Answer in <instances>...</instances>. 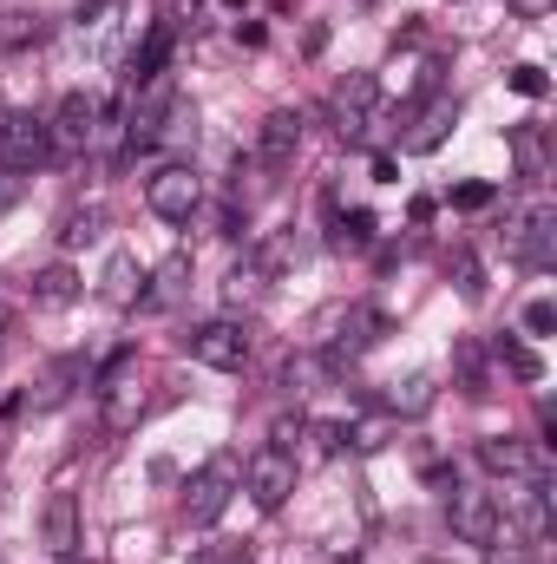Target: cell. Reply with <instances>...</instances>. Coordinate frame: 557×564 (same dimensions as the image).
I'll return each mask as SVG.
<instances>
[{
    "label": "cell",
    "mask_w": 557,
    "mask_h": 564,
    "mask_svg": "<svg viewBox=\"0 0 557 564\" xmlns=\"http://www.w3.org/2000/svg\"><path fill=\"white\" fill-rule=\"evenodd\" d=\"M256 289H263V276H256V270H237V276H230V302H250Z\"/></svg>",
    "instance_id": "cell-28"
},
{
    "label": "cell",
    "mask_w": 557,
    "mask_h": 564,
    "mask_svg": "<svg viewBox=\"0 0 557 564\" xmlns=\"http://www.w3.org/2000/svg\"><path fill=\"white\" fill-rule=\"evenodd\" d=\"M505 7H512L518 20H545V13H551V0H505Z\"/></svg>",
    "instance_id": "cell-29"
},
{
    "label": "cell",
    "mask_w": 557,
    "mask_h": 564,
    "mask_svg": "<svg viewBox=\"0 0 557 564\" xmlns=\"http://www.w3.org/2000/svg\"><path fill=\"white\" fill-rule=\"evenodd\" d=\"M243 486H250L256 512H282V506H288V492H295V453H282V446L250 453V466H243Z\"/></svg>",
    "instance_id": "cell-6"
},
{
    "label": "cell",
    "mask_w": 557,
    "mask_h": 564,
    "mask_svg": "<svg viewBox=\"0 0 557 564\" xmlns=\"http://www.w3.org/2000/svg\"><path fill=\"white\" fill-rule=\"evenodd\" d=\"M446 519H452V539H466V545H499V532H505V506L492 486H452Z\"/></svg>",
    "instance_id": "cell-1"
},
{
    "label": "cell",
    "mask_w": 557,
    "mask_h": 564,
    "mask_svg": "<svg viewBox=\"0 0 557 564\" xmlns=\"http://www.w3.org/2000/svg\"><path fill=\"white\" fill-rule=\"evenodd\" d=\"M368 237H374V210H354V217H341V224H335V243H341V250H348V243L361 250Z\"/></svg>",
    "instance_id": "cell-23"
},
{
    "label": "cell",
    "mask_w": 557,
    "mask_h": 564,
    "mask_svg": "<svg viewBox=\"0 0 557 564\" xmlns=\"http://www.w3.org/2000/svg\"><path fill=\"white\" fill-rule=\"evenodd\" d=\"M40 539H46L53 558H73V552H79V499H73V492H53V499H46Z\"/></svg>",
    "instance_id": "cell-10"
},
{
    "label": "cell",
    "mask_w": 557,
    "mask_h": 564,
    "mask_svg": "<svg viewBox=\"0 0 557 564\" xmlns=\"http://www.w3.org/2000/svg\"><path fill=\"white\" fill-rule=\"evenodd\" d=\"M164 59H171V20H157V26L144 33L139 59H132V79H139V86H151V79H164Z\"/></svg>",
    "instance_id": "cell-16"
},
{
    "label": "cell",
    "mask_w": 557,
    "mask_h": 564,
    "mask_svg": "<svg viewBox=\"0 0 557 564\" xmlns=\"http://www.w3.org/2000/svg\"><path fill=\"white\" fill-rule=\"evenodd\" d=\"M139 263H132V257H112V270H106V295H112V302H132V295H139Z\"/></svg>",
    "instance_id": "cell-21"
},
{
    "label": "cell",
    "mask_w": 557,
    "mask_h": 564,
    "mask_svg": "<svg viewBox=\"0 0 557 564\" xmlns=\"http://www.w3.org/2000/svg\"><path fill=\"white\" fill-rule=\"evenodd\" d=\"M512 93H525V99H545V73H538V66H518V73H512Z\"/></svg>",
    "instance_id": "cell-25"
},
{
    "label": "cell",
    "mask_w": 557,
    "mask_h": 564,
    "mask_svg": "<svg viewBox=\"0 0 557 564\" xmlns=\"http://www.w3.org/2000/svg\"><path fill=\"white\" fill-rule=\"evenodd\" d=\"M446 126H452V106L439 99V106H433V112L419 119V132H414V139H407V144H414V151H433V144L446 139Z\"/></svg>",
    "instance_id": "cell-22"
},
{
    "label": "cell",
    "mask_w": 557,
    "mask_h": 564,
    "mask_svg": "<svg viewBox=\"0 0 557 564\" xmlns=\"http://www.w3.org/2000/svg\"><path fill=\"white\" fill-rule=\"evenodd\" d=\"M99 230H106V210L92 204V210H73V217H66V230H59V243H66V250H79V243H92Z\"/></svg>",
    "instance_id": "cell-20"
},
{
    "label": "cell",
    "mask_w": 557,
    "mask_h": 564,
    "mask_svg": "<svg viewBox=\"0 0 557 564\" xmlns=\"http://www.w3.org/2000/svg\"><path fill=\"white\" fill-rule=\"evenodd\" d=\"M53 158V132L33 112H0V164L7 171H40Z\"/></svg>",
    "instance_id": "cell-5"
},
{
    "label": "cell",
    "mask_w": 557,
    "mask_h": 564,
    "mask_svg": "<svg viewBox=\"0 0 557 564\" xmlns=\"http://www.w3.org/2000/svg\"><path fill=\"white\" fill-rule=\"evenodd\" d=\"M40 40H46V20L40 13H26V7L0 13V53H33Z\"/></svg>",
    "instance_id": "cell-14"
},
{
    "label": "cell",
    "mask_w": 557,
    "mask_h": 564,
    "mask_svg": "<svg viewBox=\"0 0 557 564\" xmlns=\"http://www.w3.org/2000/svg\"><path fill=\"white\" fill-rule=\"evenodd\" d=\"M13 197H20V184H13V177H0V217L13 210Z\"/></svg>",
    "instance_id": "cell-31"
},
{
    "label": "cell",
    "mask_w": 557,
    "mask_h": 564,
    "mask_svg": "<svg viewBox=\"0 0 557 564\" xmlns=\"http://www.w3.org/2000/svg\"><path fill=\"white\" fill-rule=\"evenodd\" d=\"M499 361H505L518 381H538V375H545V368H538V355H532V348H518V341H499Z\"/></svg>",
    "instance_id": "cell-24"
},
{
    "label": "cell",
    "mask_w": 557,
    "mask_h": 564,
    "mask_svg": "<svg viewBox=\"0 0 557 564\" xmlns=\"http://www.w3.org/2000/svg\"><path fill=\"white\" fill-rule=\"evenodd\" d=\"M439 401V388H433V375H407L394 394H387V414H407V421H419L426 408Z\"/></svg>",
    "instance_id": "cell-18"
},
{
    "label": "cell",
    "mask_w": 557,
    "mask_h": 564,
    "mask_svg": "<svg viewBox=\"0 0 557 564\" xmlns=\"http://www.w3.org/2000/svg\"><path fill=\"white\" fill-rule=\"evenodd\" d=\"M479 466L499 473V479H538L545 473V459L525 440H479Z\"/></svg>",
    "instance_id": "cell-11"
},
{
    "label": "cell",
    "mask_w": 557,
    "mask_h": 564,
    "mask_svg": "<svg viewBox=\"0 0 557 564\" xmlns=\"http://www.w3.org/2000/svg\"><path fill=\"white\" fill-rule=\"evenodd\" d=\"M374 99H381L374 73H348V79L335 86V132H341V144H368V126H374Z\"/></svg>",
    "instance_id": "cell-8"
},
{
    "label": "cell",
    "mask_w": 557,
    "mask_h": 564,
    "mask_svg": "<svg viewBox=\"0 0 557 564\" xmlns=\"http://www.w3.org/2000/svg\"><path fill=\"white\" fill-rule=\"evenodd\" d=\"M525 328H532V335H551V328H557V308H551V302H532V308H525Z\"/></svg>",
    "instance_id": "cell-27"
},
{
    "label": "cell",
    "mask_w": 557,
    "mask_h": 564,
    "mask_svg": "<svg viewBox=\"0 0 557 564\" xmlns=\"http://www.w3.org/2000/svg\"><path fill=\"white\" fill-rule=\"evenodd\" d=\"M46 132H53V151H86V144L99 139V106L86 93H66L59 112L46 119Z\"/></svg>",
    "instance_id": "cell-9"
},
{
    "label": "cell",
    "mask_w": 557,
    "mask_h": 564,
    "mask_svg": "<svg viewBox=\"0 0 557 564\" xmlns=\"http://www.w3.org/2000/svg\"><path fill=\"white\" fill-rule=\"evenodd\" d=\"M190 361H204V368H217V375H237V368L250 361V335H243V322H230V315L197 322V328H190Z\"/></svg>",
    "instance_id": "cell-4"
},
{
    "label": "cell",
    "mask_w": 557,
    "mask_h": 564,
    "mask_svg": "<svg viewBox=\"0 0 557 564\" xmlns=\"http://www.w3.org/2000/svg\"><path fill=\"white\" fill-rule=\"evenodd\" d=\"M237 479H243V473H237V459H230V453H217V459L184 486V519H190V525H217V519L230 512Z\"/></svg>",
    "instance_id": "cell-3"
},
{
    "label": "cell",
    "mask_w": 557,
    "mask_h": 564,
    "mask_svg": "<svg viewBox=\"0 0 557 564\" xmlns=\"http://www.w3.org/2000/svg\"><path fill=\"white\" fill-rule=\"evenodd\" d=\"M452 204H459V210H485V204H492V184H459Z\"/></svg>",
    "instance_id": "cell-26"
},
{
    "label": "cell",
    "mask_w": 557,
    "mask_h": 564,
    "mask_svg": "<svg viewBox=\"0 0 557 564\" xmlns=\"http://www.w3.org/2000/svg\"><path fill=\"white\" fill-rule=\"evenodd\" d=\"M505 250H512L525 270H551V257H557V210L551 204H538V210H525L518 224H505Z\"/></svg>",
    "instance_id": "cell-7"
},
{
    "label": "cell",
    "mask_w": 557,
    "mask_h": 564,
    "mask_svg": "<svg viewBox=\"0 0 557 564\" xmlns=\"http://www.w3.org/2000/svg\"><path fill=\"white\" fill-rule=\"evenodd\" d=\"M106 7H112V0H86V7H79V26H99V13H106Z\"/></svg>",
    "instance_id": "cell-30"
},
{
    "label": "cell",
    "mask_w": 557,
    "mask_h": 564,
    "mask_svg": "<svg viewBox=\"0 0 557 564\" xmlns=\"http://www.w3.org/2000/svg\"><path fill=\"white\" fill-rule=\"evenodd\" d=\"M184 276H190V257L157 263V276H151V289H144V308H171V302L184 295Z\"/></svg>",
    "instance_id": "cell-19"
},
{
    "label": "cell",
    "mask_w": 557,
    "mask_h": 564,
    "mask_svg": "<svg viewBox=\"0 0 557 564\" xmlns=\"http://www.w3.org/2000/svg\"><path fill=\"white\" fill-rule=\"evenodd\" d=\"M197 204H204V177H197L190 164H164V171L144 177V210H151V217H164V224H190Z\"/></svg>",
    "instance_id": "cell-2"
},
{
    "label": "cell",
    "mask_w": 557,
    "mask_h": 564,
    "mask_svg": "<svg viewBox=\"0 0 557 564\" xmlns=\"http://www.w3.org/2000/svg\"><path fill=\"white\" fill-rule=\"evenodd\" d=\"M512 158H518V177H532V184L551 171V144H545L538 126H518V132H512Z\"/></svg>",
    "instance_id": "cell-15"
},
{
    "label": "cell",
    "mask_w": 557,
    "mask_h": 564,
    "mask_svg": "<svg viewBox=\"0 0 557 564\" xmlns=\"http://www.w3.org/2000/svg\"><path fill=\"white\" fill-rule=\"evenodd\" d=\"M197 564H243L237 552H210V558H197Z\"/></svg>",
    "instance_id": "cell-32"
},
{
    "label": "cell",
    "mask_w": 557,
    "mask_h": 564,
    "mask_svg": "<svg viewBox=\"0 0 557 564\" xmlns=\"http://www.w3.org/2000/svg\"><path fill=\"white\" fill-rule=\"evenodd\" d=\"M33 302H40V308H66V302H79V270H73V263H46V270L33 276Z\"/></svg>",
    "instance_id": "cell-13"
},
{
    "label": "cell",
    "mask_w": 557,
    "mask_h": 564,
    "mask_svg": "<svg viewBox=\"0 0 557 564\" xmlns=\"http://www.w3.org/2000/svg\"><path fill=\"white\" fill-rule=\"evenodd\" d=\"M0 348H7V328H0Z\"/></svg>",
    "instance_id": "cell-33"
},
{
    "label": "cell",
    "mask_w": 557,
    "mask_h": 564,
    "mask_svg": "<svg viewBox=\"0 0 557 564\" xmlns=\"http://www.w3.org/2000/svg\"><path fill=\"white\" fill-rule=\"evenodd\" d=\"M295 151H302V112H270L263 132H256V158H263L270 171H282Z\"/></svg>",
    "instance_id": "cell-12"
},
{
    "label": "cell",
    "mask_w": 557,
    "mask_h": 564,
    "mask_svg": "<svg viewBox=\"0 0 557 564\" xmlns=\"http://www.w3.org/2000/svg\"><path fill=\"white\" fill-rule=\"evenodd\" d=\"M99 394H106V426H112V433H125V426L139 421L144 394H139V388H132V381H125V375H119V381H106Z\"/></svg>",
    "instance_id": "cell-17"
}]
</instances>
